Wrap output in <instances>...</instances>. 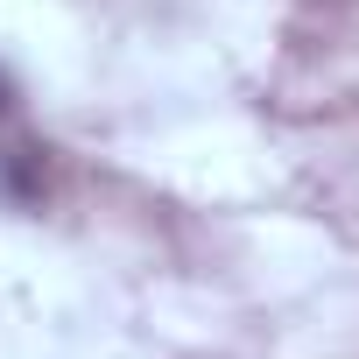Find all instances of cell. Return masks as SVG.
I'll list each match as a JSON object with an SVG mask.
<instances>
[{
	"label": "cell",
	"mask_w": 359,
	"mask_h": 359,
	"mask_svg": "<svg viewBox=\"0 0 359 359\" xmlns=\"http://www.w3.org/2000/svg\"><path fill=\"white\" fill-rule=\"evenodd\" d=\"M15 106V85H8V71H0V113H8Z\"/></svg>",
	"instance_id": "1"
}]
</instances>
